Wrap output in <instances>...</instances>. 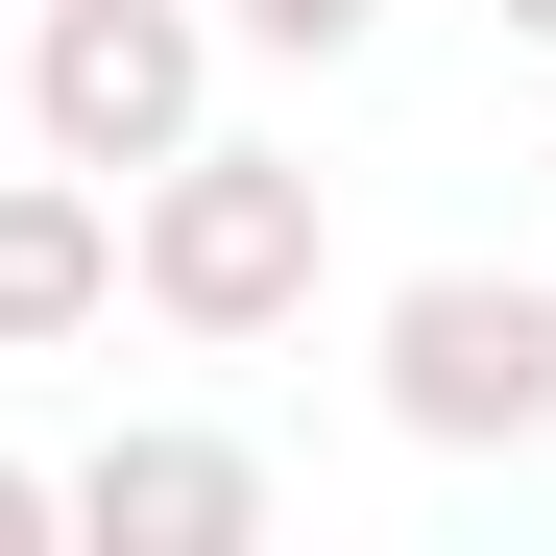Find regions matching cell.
Here are the masks:
<instances>
[{
    "label": "cell",
    "mask_w": 556,
    "mask_h": 556,
    "mask_svg": "<svg viewBox=\"0 0 556 556\" xmlns=\"http://www.w3.org/2000/svg\"><path fill=\"white\" fill-rule=\"evenodd\" d=\"M49 532H98V556H242L266 532V459L242 435H98L49 484Z\"/></svg>",
    "instance_id": "277c9868"
},
{
    "label": "cell",
    "mask_w": 556,
    "mask_h": 556,
    "mask_svg": "<svg viewBox=\"0 0 556 556\" xmlns=\"http://www.w3.org/2000/svg\"><path fill=\"white\" fill-rule=\"evenodd\" d=\"M315 242H339V218H315L291 146H218V122H194L169 169H122V291H146L169 339H291V315H315Z\"/></svg>",
    "instance_id": "6da1fadb"
},
{
    "label": "cell",
    "mask_w": 556,
    "mask_h": 556,
    "mask_svg": "<svg viewBox=\"0 0 556 556\" xmlns=\"http://www.w3.org/2000/svg\"><path fill=\"white\" fill-rule=\"evenodd\" d=\"M363 25H388V0H218V49H315V73H339Z\"/></svg>",
    "instance_id": "8992f818"
},
{
    "label": "cell",
    "mask_w": 556,
    "mask_h": 556,
    "mask_svg": "<svg viewBox=\"0 0 556 556\" xmlns=\"http://www.w3.org/2000/svg\"><path fill=\"white\" fill-rule=\"evenodd\" d=\"M25 532H49V459H0V556H25Z\"/></svg>",
    "instance_id": "52a82bcc"
},
{
    "label": "cell",
    "mask_w": 556,
    "mask_h": 556,
    "mask_svg": "<svg viewBox=\"0 0 556 556\" xmlns=\"http://www.w3.org/2000/svg\"><path fill=\"white\" fill-rule=\"evenodd\" d=\"M98 315H122V194L98 169H0V363H49Z\"/></svg>",
    "instance_id": "5b68a950"
},
{
    "label": "cell",
    "mask_w": 556,
    "mask_h": 556,
    "mask_svg": "<svg viewBox=\"0 0 556 556\" xmlns=\"http://www.w3.org/2000/svg\"><path fill=\"white\" fill-rule=\"evenodd\" d=\"M25 122H49V169H169L218 122V0H25Z\"/></svg>",
    "instance_id": "7a4b0ae2"
},
{
    "label": "cell",
    "mask_w": 556,
    "mask_h": 556,
    "mask_svg": "<svg viewBox=\"0 0 556 556\" xmlns=\"http://www.w3.org/2000/svg\"><path fill=\"white\" fill-rule=\"evenodd\" d=\"M388 435H435V459H532L556 435V291L532 266H412L388 291Z\"/></svg>",
    "instance_id": "3957f363"
},
{
    "label": "cell",
    "mask_w": 556,
    "mask_h": 556,
    "mask_svg": "<svg viewBox=\"0 0 556 556\" xmlns=\"http://www.w3.org/2000/svg\"><path fill=\"white\" fill-rule=\"evenodd\" d=\"M508 25H532V49H556V0H508Z\"/></svg>",
    "instance_id": "ba28073f"
}]
</instances>
